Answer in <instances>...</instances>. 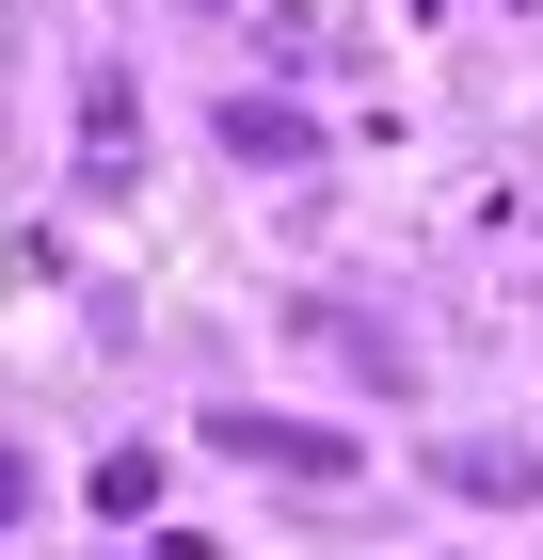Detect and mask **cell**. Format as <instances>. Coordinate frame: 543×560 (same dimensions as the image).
<instances>
[{"instance_id":"4","label":"cell","mask_w":543,"mask_h":560,"mask_svg":"<svg viewBox=\"0 0 543 560\" xmlns=\"http://www.w3.org/2000/svg\"><path fill=\"white\" fill-rule=\"evenodd\" d=\"M432 480H463V497H528V448H480V432H448V448H432Z\"/></svg>"},{"instance_id":"1","label":"cell","mask_w":543,"mask_h":560,"mask_svg":"<svg viewBox=\"0 0 543 560\" xmlns=\"http://www.w3.org/2000/svg\"><path fill=\"white\" fill-rule=\"evenodd\" d=\"M224 161H256V176L320 161V113H288V96H224Z\"/></svg>"},{"instance_id":"2","label":"cell","mask_w":543,"mask_h":560,"mask_svg":"<svg viewBox=\"0 0 543 560\" xmlns=\"http://www.w3.org/2000/svg\"><path fill=\"white\" fill-rule=\"evenodd\" d=\"M128 176H144L128 161V65H96L81 81V192H128Z\"/></svg>"},{"instance_id":"3","label":"cell","mask_w":543,"mask_h":560,"mask_svg":"<svg viewBox=\"0 0 543 560\" xmlns=\"http://www.w3.org/2000/svg\"><path fill=\"white\" fill-rule=\"evenodd\" d=\"M224 448H240V465H304V480H352V448H335V432H288V417H209Z\"/></svg>"},{"instance_id":"5","label":"cell","mask_w":543,"mask_h":560,"mask_svg":"<svg viewBox=\"0 0 543 560\" xmlns=\"http://www.w3.org/2000/svg\"><path fill=\"white\" fill-rule=\"evenodd\" d=\"M16 513H33V448H0V528H16Z\"/></svg>"}]
</instances>
